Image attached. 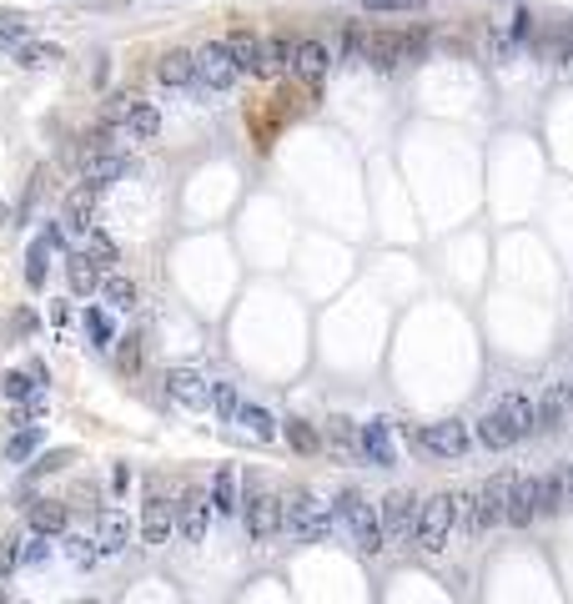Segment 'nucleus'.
<instances>
[{
    "label": "nucleus",
    "mask_w": 573,
    "mask_h": 604,
    "mask_svg": "<svg viewBox=\"0 0 573 604\" xmlns=\"http://www.w3.org/2000/svg\"><path fill=\"white\" fill-rule=\"evenodd\" d=\"M453 519H458V494H433V499L418 503V529H412V544L422 554H443L447 534H453Z\"/></svg>",
    "instance_id": "1"
},
{
    "label": "nucleus",
    "mask_w": 573,
    "mask_h": 604,
    "mask_svg": "<svg viewBox=\"0 0 573 604\" xmlns=\"http://www.w3.org/2000/svg\"><path fill=\"white\" fill-rule=\"evenodd\" d=\"M337 519L352 529V544H357L362 554H382V549H387V544H382L378 509H372V503L362 499L357 489H343V494H337Z\"/></svg>",
    "instance_id": "2"
},
{
    "label": "nucleus",
    "mask_w": 573,
    "mask_h": 604,
    "mask_svg": "<svg viewBox=\"0 0 573 604\" xmlns=\"http://www.w3.org/2000/svg\"><path fill=\"white\" fill-rule=\"evenodd\" d=\"M282 524L292 529L302 544H322L332 534V514L312 499V494H292V499L282 503Z\"/></svg>",
    "instance_id": "3"
},
{
    "label": "nucleus",
    "mask_w": 573,
    "mask_h": 604,
    "mask_svg": "<svg viewBox=\"0 0 573 604\" xmlns=\"http://www.w3.org/2000/svg\"><path fill=\"white\" fill-rule=\"evenodd\" d=\"M378 524H382V544H393V549L412 544V529H418V499H412L408 489H393L387 499H382V509H378Z\"/></svg>",
    "instance_id": "4"
},
{
    "label": "nucleus",
    "mask_w": 573,
    "mask_h": 604,
    "mask_svg": "<svg viewBox=\"0 0 573 604\" xmlns=\"http://www.w3.org/2000/svg\"><path fill=\"white\" fill-rule=\"evenodd\" d=\"M237 76H242V71H237V61H231L227 40H212V46L196 51V81H202L206 91H231Z\"/></svg>",
    "instance_id": "5"
},
{
    "label": "nucleus",
    "mask_w": 573,
    "mask_h": 604,
    "mask_svg": "<svg viewBox=\"0 0 573 604\" xmlns=\"http://www.w3.org/2000/svg\"><path fill=\"white\" fill-rule=\"evenodd\" d=\"M418 449H428L433 459H463V453L473 449L468 424H458V418H443V424L422 428V433H418Z\"/></svg>",
    "instance_id": "6"
},
{
    "label": "nucleus",
    "mask_w": 573,
    "mask_h": 604,
    "mask_svg": "<svg viewBox=\"0 0 573 604\" xmlns=\"http://www.w3.org/2000/svg\"><path fill=\"white\" fill-rule=\"evenodd\" d=\"M171 529H177V503L161 499V494H152V499L141 503V544L161 549V544L171 539Z\"/></svg>",
    "instance_id": "7"
},
{
    "label": "nucleus",
    "mask_w": 573,
    "mask_h": 604,
    "mask_svg": "<svg viewBox=\"0 0 573 604\" xmlns=\"http://www.w3.org/2000/svg\"><path fill=\"white\" fill-rule=\"evenodd\" d=\"M277 529H282V499L277 494H256L247 499V534H252L256 544H272L277 539Z\"/></svg>",
    "instance_id": "8"
},
{
    "label": "nucleus",
    "mask_w": 573,
    "mask_h": 604,
    "mask_svg": "<svg viewBox=\"0 0 573 604\" xmlns=\"http://www.w3.org/2000/svg\"><path fill=\"white\" fill-rule=\"evenodd\" d=\"M166 398L181 403V408H212V383L196 368H171L166 373Z\"/></svg>",
    "instance_id": "9"
},
{
    "label": "nucleus",
    "mask_w": 573,
    "mask_h": 604,
    "mask_svg": "<svg viewBox=\"0 0 573 604\" xmlns=\"http://www.w3.org/2000/svg\"><path fill=\"white\" fill-rule=\"evenodd\" d=\"M227 51H231V61H237V71L242 76H267V40L256 36V31H231L227 36Z\"/></svg>",
    "instance_id": "10"
},
{
    "label": "nucleus",
    "mask_w": 573,
    "mask_h": 604,
    "mask_svg": "<svg viewBox=\"0 0 573 604\" xmlns=\"http://www.w3.org/2000/svg\"><path fill=\"white\" fill-rule=\"evenodd\" d=\"M508 474H498L483 484V494H473V529H493L503 524V509H508Z\"/></svg>",
    "instance_id": "11"
},
{
    "label": "nucleus",
    "mask_w": 573,
    "mask_h": 604,
    "mask_svg": "<svg viewBox=\"0 0 573 604\" xmlns=\"http://www.w3.org/2000/svg\"><path fill=\"white\" fill-rule=\"evenodd\" d=\"M206 524H212V499L202 489H187L177 503V529L187 544H202L206 539Z\"/></svg>",
    "instance_id": "12"
},
{
    "label": "nucleus",
    "mask_w": 573,
    "mask_h": 604,
    "mask_svg": "<svg viewBox=\"0 0 573 604\" xmlns=\"http://www.w3.org/2000/svg\"><path fill=\"white\" fill-rule=\"evenodd\" d=\"M362 61L382 76H393L403 66V31H368V46H362Z\"/></svg>",
    "instance_id": "13"
},
{
    "label": "nucleus",
    "mask_w": 573,
    "mask_h": 604,
    "mask_svg": "<svg viewBox=\"0 0 573 604\" xmlns=\"http://www.w3.org/2000/svg\"><path fill=\"white\" fill-rule=\"evenodd\" d=\"M327 66H332V56H327V46H322V40H297V46H292V76H297V81H307V86H322Z\"/></svg>",
    "instance_id": "14"
},
{
    "label": "nucleus",
    "mask_w": 573,
    "mask_h": 604,
    "mask_svg": "<svg viewBox=\"0 0 573 604\" xmlns=\"http://www.w3.org/2000/svg\"><path fill=\"white\" fill-rule=\"evenodd\" d=\"M538 514V478H513L508 484V509H503V524L523 529V524H534Z\"/></svg>",
    "instance_id": "15"
},
{
    "label": "nucleus",
    "mask_w": 573,
    "mask_h": 604,
    "mask_svg": "<svg viewBox=\"0 0 573 604\" xmlns=\"http://www.w3.org/2000/svg\"><path fill=\"white\" fill-rule=\"evenodd\" d=\"M362 453H368L372 463H382V468H393L397 463V443H393V424H387V418L362 424Z\"/></svg>",
    "instance_id": "16"
},
{
    "label": "nucleus",
    "mask_w": 573,
    "mask_h": 604,
    "mask_svg": "<svg viewBox=\"0 0 573 604\" xmlns=\"http://www.w3.org/2000/svg\"><path fill=\"white\" fill-rule=\"evenodd\" d=\"M51 247H61V232L46 227L36 242H30V252H26V283L36 287V293L46 287V272H51Z\"/></svg>",
    "instance_id": "17"
},
{
    "label": "nucleus",
    "mask_w": 573,
    "mask_h": 604,
    "mask_svg": "<svg viewBox=\"0 0 573 604\" xmlns=\"http://www.w3.org/2000/svg\"><path fill=\"white\" fill-rule=\"evenodd\" d=\"M206 499H212V509H217V514H237V509H242V478H237V468H231V463H221V468H217V478H212Z\"/></svg>",
    "instance_id": "18"
},
{
    "label": "nucleus",
    "mask_w": 573,
    "mask_h": 604,
    "mask_svg": "<svg viewBox=\"0 0 573 604\" xmlns=\"http://www.w3.org/2000/svg\"><path fill=\"white\" fill-rule=\"evenodd\" d=\"M156 76H161V86H171V91L196 86V56L191 51H166L161 61H156Z\"/></svg>",
    "instance_id": "19"
},
{
    "label": "nucleus",
    "mask_w": 573,
    "mask_h": 604,
    "mask_svg": "<svg viewBox=\"0 0 573 604\" xmlns=\"http://www.w3.org/2000/svg\"><path fill=\"white\" fill-rule=\"evenodd\" d=\"M96 187H76V192L65 197V232H76V237H86L91 232V217H96Z\"/></svg>",
    "instance_id": "20"
},
{
    "label": "nucleus",
    "mask_w": 573,
    "mask_h": 604,
    "mask_svg": "<svg viewBox=\"0 0 573 604\" xmlns=\"http://www.w3.org/2000/svg\"><path fill=\"white\" fill-rule=\"evenodd\" d=\"M65 283H71V293H76V297L101 293V267H96L86 252H71V258H65Z\"/></svg>",
    "instance_id": "21"
},
{
    "label": "nucleus",
    "mask_w": 573,
    "mask_h": 604,
    "mask_svg": "<svg viewBox=\"0 0 573 604\" xmlns=\"http://www.w3.org/2000/svg\"><path fill=\"white\" fill-rule=\"evenodd\" d=\"M131 171V162L126 156H96V162H86V167H81V177H86V187H96V192H106V187H111V181H121Z\"/></svg>",
    "instance_id": "22"
},
{
    "label": "nucleus",
    "mask_w": 573,
    "mask_h": 604,
    "mask_svg": "<svg viewBox=\"0 0 573 604\" xmlns=\"http://www.w3.org/2000/svg\"><path fill=\"white\" fill-rule=\"evenodd\" d=\"M101 302H106V308H116V312H131L141 302V287L131 283V277H121V272H106V277H101Z\"/></svg>",
    "instance_id": "23"
},
{
    "label": "nucleus",
    "mask_w": 573,
    "mask_h": 604,
    "mask_svg": "<svg viewBox=\"0 0 573 604\" xmlns=\"http://www.w3.org/2000/svg\"><path fill=\"white\" fill-rule=\"evenodd\" d=\"M503 418H508V428H513V443H518V438H534L538 433V418H534V403L523 398V393H508V398H503Z\"/></svg>",
    "instance_id": "24"
},
{
    "label": "nucleus",
    "mask_w": 573,
    "mask_h": 604,
    "mask_svg": "<svg viewBox=\"0 0 573 604\" xmlns=\"http://www.w3.org/2000/svg\"><path fill=\"white\" fill-rule=\"evenodd\" d=\"M534 418L543 433H553V428H563V418H569V388H548L543 398L534 403Z\"/></svg>",
    "instance_id": "25"
},
{
    "label": "nucleus",
    "mask_w": 573,
    "mask_h": 604,
    "mask_svg": "<svg viewBox=\"0 0 573 604\" xmlns=\"http://www.w3.org/2000/svg\"><path fill=\"white\" fill-rule=\"evenodd\" d=\"M65 503H56V499H36L30 503V529L36 534H46V539H56V534H65Z\"/></svg>",
    "instance_id": "26"
},
{
    "label": "nucleus",
    "mask_w": 573,
    "mask_h": 604,
    "mask_svg": "<svg viewBox=\"0 0 573 604\" xmlns=\"http://www.w3.org/2000/svg\"><path fill=\"white\" fill-rule=\"evenodd\" d=\"M126 131L136 142H156V136H161V111H156L152 101H136L131 116H126Z\"/></svg>",
    "instance_id": "27"
},
{
    "label": "nucleus",
    "mask_w": 573,
    "mask_h": 604,
    "mask_svg": "<svg viewBox=\"0 0 573 604\" xmlns=\"http://www.w3.org/2000/svg\"><path fill=\"white\" fill-rule=\"evenodd\" d=\"M126 544H131V524H126V514L106 509V514H101V554L111 559V554H121Z\"/></svg>",
    "instance_id": "28"
},
{
    "label": "nucleus",
    "mask_w": 573,
    "mask_h": 604,
    "mask_svg": "<svg viewBox=\"0 0 573 604\" xmlns=\"http://www.w3.org/2000/svg\"><path fill=\"white\" fill-rule=\"evenodd\" d=\"M569 499V474H543L538 478V514H559Z\"/></svg>",
    "instance_id": "29"
},
{
    "label": "nucleus",
    "mask_w": 573,
    "mask_h": 604,
    "mask_svg": "<svg viewBox=\"0 0 573 604\" xmlns=\"http://www.w3.org/2000/svg\"><path fill=\"white\" fill-rule=\"evenodd\" d=\"M478 443H483V449H493V453H503V449L513 443L508 418H503V413H488L483 424H478Z\"/></svg>",
    "instance_id": "30"
},
{
    "label": "nucleus",
    "mask_w": 573,
    "mask_h": 604,
    "mask_svg": "<svg viewBox=\"0 0 573 604\" xmlns=\"http://www.w3.org/2000/svg\"><path fill=\"white\" fill-rule=\"evenodd\" d=\"M116 152V131L111 127H106V121H101V127H96V131H86V136H81V167H86V162H96V156H111Z\"/></svg>",
    "instance_id": "31"
},
{
    "label": "nucleus",
    "mask_w": 573,
    "mask_h": 604,
    "mask_svg": "<svg viewBox=\"0 0 573 604\" xmlns=\"http://www.w3.org/2000/svg\"><path fill=\"white\" fill-rule=\"evenodd\" d=\"M282 433H287V443H292L297 453H317L322 449V433L307 424V418H287V424H282Z\"/></svg>",
    "instance_id": "32"
},
{
    "label": "nucleus",
    "mask_w": 573,
    "mask_h": 604,
    "mask_svg": "<svg viewBox=\"0 0 573 604\" xmlns=\"http://www.w3.org/2000/svg\"><path fill=\"white\" fill-rule=\"evenodd\" d=\"M237 424H242L247 433H256V438H277V418H272L267 408H256V403H242Z\"/></svg>",
    "instance_id": "33"
},
{
    "label": "nucleus",
    "mask_w": 573,
    "mask_h": 604,
    "mask_svg": "<svg viewBox=\"0 0 573 604\" xmlns=\"http://www.w3.org/2000/svg\"><path fill=\"white\" fill-rule=\"evenodd\" d=\"M212 408H217L221 424H237L242 413V398H237V383H212Z\"/></svg>",
    "instance_id": "34"
},
{
    "label": "nucleus",
    "mask_w": 573,
    "mask_h": 604,
    "mask_svg": "<svg viewBox=\"0 0 573 604\" xmlns=\"http://www.w3.org/2000/svg\"><path fill=\"white\" fill-rule=\"evenodd\" d=\"M15 56H21L26 66H61L65 61V51H61V46H51V40H26Z\"/></svg>",
    "instance_id": "35"
},
{
    "label": "nucleus",
    "mask_w": 573,
    "mask_h": 604,
    "mask_svg": "<svg viewBox=\"0 0 573 604\" xmlns=\"http://www.w3.org/2000/svg\"><path fill=\"white\" fill-rule=\"evenodd\" d=\"M116 373H121V378H136L141 373V337L136 333L116 343Z\"/></svg>",
    "instance_id": "36"
},
{
    "label": "nucleus",
    "mask_w": 573,
    "mask_h": 604,
    "mask_svg": "<svg viewBox=\"0 0 573 604\" xmlns=\"http://www.w3.org/2000/svg\"><path fill=\"white\" fill-rule=\"evenodd\" d=\"M327 438H332V449H343V453L362 449V433L352 428V418H327Z\"/></svg>",
    "instance_id": "37"
},
{
    "label": "nucleus",
    "mask_w": 573,
    "mask_h": 604,
    "mask_svg": "<svg viewBox=\"0 0 573 604\" xmlns=\"http://www.w3.org/2000/svg\"><path fill=\"white\" fill-rule=\"evenodd\" d=\"M428 46H433V31H428V26L403 31V66H418L422 56H428Z\"/></svg>",
    "instance_id": "38"
},
{
    "label": "nucleus",
    "mask_w": 573,
    "mask_h": 604,
    "mask_svg": "<svg viewBox=\"0 0 573 604\" xmlns=\"http://www.w3.org/2000/svg\"><path fill=\"white\" fill-rule=\"evenodd\" d=\"M36 449H40V428L30 424V428H21V433H11V443H5V459H11V463H26Z\"/></svg>",
    "instance_id": "39"
},
{
    "label": "nucleus",
    "mask_w": 573,
    "mask_h": 604,
    "mask_svg": "<svg viewBox=\"0 0 573 604\" xmlns=\"http://www.w3.org/2000/svg\"><path fill=\"white\" fill-rule=\"evenodd\" d=\"M136 101H141L136 91H111V96H106V111H101V121H106V127H121V121L131 116V106H136Z\"/></svg>",
    "instance_id": "40"
},
{
    "label": "nucleus",
    "mask_w": 573,
    "mask_h": 604,
    "mask_svg": "<svg viewBox=\"0 0 573 604\" xmlns=\"http://www.w3.org/2000/svg\"><path fill=\"white\" fill-rule=\"evenodd\" d=\"M292 36H272L267 40V76H277V71H292Z\"/></svg>",
    "instance_id": "41"
},
{
    "label": "nucleus",
    "mask_w": 573,
    "mask_h": 604,
    "mask_svg": "<svg viewBox=\"0 0 573 604\" xmlns=\"http://www.w3.org/2000/svg\"><path fill=\"white\" fill-rule=\"evenodd\" d=\"M428 0H362V11L372 15H418Z\"/></svg>",
    "instance_id": "42"
},
{
    "label": "nucleus",
    "mask_w": 573,
    "mask_h": 604,
    "mask_svg": "<svg viewBox=\"0 0 573 604\" xmlns=\"http://www.w3.org/2000/svg\"><path fill=\"white\" fill-rule=\"evenodd\" d=\"M86 258L96 262V267H106V262H116V242L106 232H86Z\"/></svg>",
    "instance_id": "43"
},
{
    "label": "nucleus",
    "mask_w": 573,
    "mask_h": 604,
    "mask_svg": "<svg viewBox=\"0 0 573 604\" xmlns=\"http://www.w3.org/2000/svg\"><path fill=\"white\" fill-rule=\"evenodd\" d=\"M30 388H36V383H30L26 373H15V368H11L5 378H0V393H5L11 403H26V398H30Z\"/></svg>",
    "instance_id": "44"
},
{
    "label": "nucleus",
    "mask_w": 573,
    "mask_h": 604,
    "mask_svg": "<svg viewBox=\"0 0 573 604\" xmlns=\"http://www.w3.org/2000/svg\"><path fill=\"white\" fill-rule=\"evenodd\" d=\"M86 333H91V343H96V347H111V318L96 312V308H86Z\"/></svg>",
    "instance_id": "45"
},
{
    "label": "nucleus",
    "mask_w": 573,
    "mask_h": 604,
    "mask_svg": "<svg viewBox=\"0 0 573 604\" xmlns=\"http://www.w3.org/2000/svg\"><path fill=\"white\" fill-rule=\"evenodd\" d=\"M65 554H71V559H76L81 569H91V565H96V554H101V549H96V544H91L86 534H71V539H65Z\"/></svg>",
    "instance_id": "46"
},
{
    "label": "nucleus",
    "mask_w": 573,
    "mask_h": 604,
    "mask_svg": "<svg viewBox=\"0 0 573 604\" xmlns=\"http://www.w3.org/2000/svg\"><path fill=\"white\" fill-rule=\"evenodd\" d=\"M362 46H368V26H347L343 31V56L347 61H362Z\"/></svg>",
    "instance_id": "47"
},
{
    "label": "nucleus",
    "mask_w": 573,
    "mask_h": 604,
    "mask_svg": "<svg viewBox=\"0 0 573 604\" xmlns=\"http://www.w3.org/2000/svg\"><path fill=\"white\" fill-rule=\"evenodd\" d=\"M15 565H21V534H5L0 539V574H11Z\"/></svg>",
    "instance_id": "48"
},
{
    "label": "nucleus",
    "mask_w": 573,
    "mask_h": 604,
    "mask_svg": "<svg viewBox=\"0 0 573 604\" xmlns=\"http://www.w3.org/2000/svg\"><path fill=\"white\" fill-rule=\"evenodd\" d=\"M71 463V449H61V453H46V459L36 463V474H51V468H65Z\"/></svg>",
    "instance_id": "49"
},
{
    "label": "nucleus",
    "mask_w": 573,
    "mask_h": 604,
    "mask_svg": "<svg viewBox=\"0 0 573 604\" xmlns=\"http://www.w3.org/2000/svg\"><path fill=\"white\" fill-rule=\"evenodd\" d=\"M569 494H573V463H569Z\"/></svg>",
    "instance_id": "50"
},
{
    "label": "nucleus",
    "mask_w": 573,
    "mask_h": 604,
    "mask_svg": "<svg viewBox=\"0 0 573 604\" xmlns=\"http://www.w3.org/2000/svg\"><path fill=\"white\" fill-rule=\"evenodd\" d=\"M569 408H573V383H569Z\"/></svg>",
    "instance_id": "51"
},
{
    "label": "nucleus",
    "mask_w": 573,
    "mask_h": 604,
    "mask_svg": "<svg viewBox=\"0 0 573 604\" xmlns=\"http://www.w3.org/2000/svg\"><path fill=\"white\" fill-rule=\"evenodd\" d=\"M0 222H5V202H0Z\"/></svg>",
    "instance_id": "52"
},
{
    "label": "nucleus",
    "mask_w": 573,
    "mask_h": 604,
    "mask_svg": "<svg viewBox=\"0 0 573 604\" xmlns=\"http://www.w3.org/2000/svg\"><path fill=\"white\" fill-rule=\"evenodd\" d=\"M0 604H11V600H5V590H0Z\"/></svg>",
    "instance_id": "53"
}]
</instances>
